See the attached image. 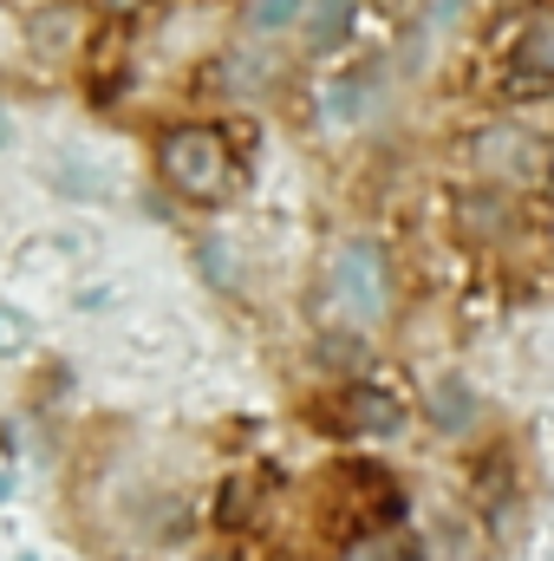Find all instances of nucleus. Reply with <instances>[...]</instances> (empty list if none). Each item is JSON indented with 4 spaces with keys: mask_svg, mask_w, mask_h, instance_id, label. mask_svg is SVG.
I'll use <instances>...</instances> for the list:
<instances>
[{
    "mask_svg": "<svg viewBox=\"0 0 554 561\" xmlns=\"http://www.w3.org/2000/svg\"><path fill=\"white\" fill-rule=\"evenodd\" d=\"M157 170H163V183H170L176 196H189V203H222L229 183H235V150H229L222 131H209V125H176L170 138L157 144Z\"/></svg>",
    "mask_w": 554,
    "mask_h": 561,
    "instance_id": "nucleus-1",
    "label": "nucleus"
},
{
    "mask_svg": "<svg viewBox=\"0 0 554 561\" xmlns=\"http://www.w3.org/2000/svg\"><path fill=\"white\" fill-rule=\"evenodd\" d=\"M333 307L353 327H379L392 313V280H385V255L372 242H346L333 255Z\"/></svg>",
    "mask_w": 554,
    "mask_h": 561,
    "instance_id": "nucleus-2",
    "label": "nucleus"
},
{
    "mask_svg": "<svg viewBox=\"0 0 554 561\" xmlns=\"http://www.w3.org/2000/svg\"><path fill=\"white\" fill-rule=\"evenodd\" d=\"M326 424H333V431H346V437H385V431H399V424H405V412H399L385 392L353 386V392H339V399H333Z\"/></svg>",
    "mask_w": 554,
    "mask_h": 561,
    "instance_id": "nucleus-3",
    "label": "nucleus"
},
{
    "mask_svg": "<svg viewBox=\"0 0 554 561\" xmlns=\"http://www.w3.org/2000/svg\"><path fill=\"white\" fill-rule=\"evenodd\" d=\"M509 59H516V85H554V7L529 13V20L516 26Z\"/></svg>",
    "mask_w": 554,
    "mask_h": 561,
    "instance_id": "nucleus-4",
    "label": "nucleus"
},
{
    "mask_svg": "<svg viewBox=\"0 0 554 561\" xmlns=\"http://www.w3.org/2000/svg\"><path fill=\"white\" fill-rule=\"evenodd\" d=\"M353 13H359V0H313V13H307V46H313V53H333V46L353 33Z\"/></svg>",
    "mask_w": 554,
    "mask_h": 561,
    "instance_id": "nucleus-5",
    "label": "nucleus"
},
{
    "mask_svg": "<svg viewBox=\"0 0 554 561\" xmlns=\"http://www.w3.org/2000/svg\"><path fill=\"white\" fill-rule=\"evenodd\" d=\"M430 419L443 424V431H463V424H470V386H463V379H443V386H437Z\"/></svg>",
    "mask_w": 554,
    "mask_h": 561,
    "instance_id": "nucleus-6",
    "label": "nucleus"
},
{
    "mask_svg": "<svg viewBox=\"0 0 554 561\" xmlns=\"http://www.w3.org/2000/svg\"><path fill=\"white\" fill-rule=\"evenodd\" d=\"M33 346V320L20 307H0V353H26Z\"/></svg>",
    "mask_w": 554,
    "mask_h": 561,
    "instance_id": "nucleus-7",
    "label": "nucleus"
},
{
    "mask_svg": "<svg viewBox=\"0 0 554 561\" xmlns=\"http://www.w3.org/2000/svg\"><path fill=\"white\" fill-rule=\"evenodd\" d=\"M300 0H255V26H287Z\"/></svg>",
    "mask_w": 554,
    "mask_h": 561,
    "instance_id": "nucleus-8",
    "label": "nucleus"
},
{
    "mask_svg": "<svg viewBox=\"0 0 554 561\" xmlns=\"http://www.w3.org/2000/svg\"><path fill=\"white\" fill-rule=\"evenodd\" d=\"M353 561H399V542H366V549H353Z\"/></svg>",
    "mask_w": 554,
    "mask_h": 561,
    "instance_id": "nucleus-9",
    "label": "nucleus"
},
{
    "mask_svg": "<svg viewBox=\"0 0 554 561\" xmlns=\"http://www.w3.org/2000/svg\"><path fill=\"white\" fill-rule=\"evenodd\" d=\"M0 144H7V112H0Z\"/></svg>",
    "mask_w": 554,
    "mask_h": 561,
    "instance_id": "nucleus-10",
    "label": "nucleus"
},
{
    "mask_svg": "<svg viewBox=\"0 0 554 561\" xmlns=\"http://www.w3.org/2000/svg\"><path fill=\"white\" fill-rule=\"evenodd\" d=\"M0 496H7V470H0Z\"/></svg>",
    "mask_w": 554,
    "mask_h": 561,
    "instance_id": "nucleus-11",
    "label": "nucleus"
},
{
    "mask_svg": "<svg viewBox=\"0 0 554 561\" xmlns=\"http://www.w3.org/2000/svg\"><path fill=\"white\" fill-rule=\"evenodd\" d=\"M443 7H457V0H443Z\"/></svg>",
    "mask_w": 554,
    "mask_h": 561,
    "instance_id": "nucleus-12",
    "label": "nucleus"
}]
</instances>
